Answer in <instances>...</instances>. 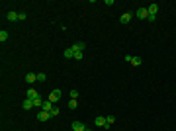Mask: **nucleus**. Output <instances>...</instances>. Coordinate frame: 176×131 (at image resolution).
I'll return each mask as SVG.
<instances>
[{
  "instance_id": "obj_1",
  "label": "nucleus",
  "mask_w": 176,
  "mask_h": 131,
  "mask_svg": "<svg viewBox=\"0 0 176 131\" xmlns=\"http://www.w3.org/2000/svg\"><path fill=\"white\" fill-rule=\"evenodd\" d=\"M28 98H30V100H33V104L41 108V104H43V100H41V96H39V92H37L35 88H30V90H28Z\"/></svg>"
},
{
  "instance_id": "obj_2",
  "label": "nucleus",
  "mask_w": 176,
  "mask_h": 131,
  "mask_svg": "<svg viewBox=\"0 0 176 131\" xmlns=\"http://www.w3.org/2000/svg\"><path fill=\"white\" fill-rule=\"evenodd\" d=\"M61 96H63V92H61L59 88H55V90H53V92L49 94V100H51V102L55 104V102H59V100H61Z\"/></svg>"
},
{
  "instance_id": "obj_3",
  "label": "nucleus",
  "mask_w": 176,
  "mask_h": 131,
  "mask_svg": "<svg viewBox=\"0 0 176 131\" xmlns=\"http://www.w3.org/2000/svg\"><path fill=\"white\" fill-rule=\"evenodd\" d=\"M135 16H137L139 20H147V18H149V10H147V8H139V10L135 12Z\"/></svg>"
},
{
  "instance_id": "obj_4",
  "label": "nucleus",
  "mask_w": 176,
  "mask_h": 131,
  "mask_svg": "<svg viewBox=\"0 0 176 131\" xmlns=\"http://www.w3.org/2000/svg\"><path fill=\"white\" fill-rule=\"evenodd\" d=\"M6 20H8V22H18V20H20V16H18V12L10 10L8 14H6Z\"/></svg>"
},
{
  "instance_id": "obj_5",
  "label": "nucleus",
  "mask_w": 176,
  "mask_h": 131,
  "mask_svg": "<svg viewBox=\"0 0 176 131\" xmlns=\"http://www.w3.org/2000/svg\"><path fill=\"white\" fill-rule=\"evenodd\" d=\"M49 118H51V114H49V112H43V110H39V114H37V120H39V121H47Z\"/></svg>"
},
{
  "instance_id": "obj_6",
  "label": "nucleus",
  "mask_w": 176,
  "mask_h": 131,
  "mask_svg": "<svg viewBox=\"0 0 176 131\" xmlns=\"http://www.w3.org/2000/svg\"><path fill=\"white\" fill-rule=\"evenodd\" d=\"M84 129H86V125L82 121H73V131H84Z\"/></svg>"
},
{
  "instance_id": "obj_7",
  "label": "nucleus",
  "mask_w": 176,
  "mask_h": 131,
  "mask_svg": "<svg viewBox=\"0 0 176 131\" xmlns=\"http://www.w3.org/2000/svg\"><path fill=\"white\" fill-rule=\"evenodd\" d=\"M51 108H53V102H51V100H43L41 110H43V112H51Z\"/></svg>"
},
{
  "instance_id": "obj_8",
  "label": "nucleus",
  "mask_w": 176,
  "mask_h": 131,
  "mask_svg": "<svg viewBox=\"0 0 176 131\" xmlns=\"http://www.w3.org/2000/svg\"><path fill=\"white\" fill-rule=\"evenodd\" d=\"M35 80H37V75H35V73H28V75H26V82H28V84H33Z\"/></svg>"
},
{
  "instance_id": "obj_9",
  "label": "nucleus",
  "mask_w": 176,
  "mask_h": 131,
  "mask_svg": "<svg viewBox=\"0 0 176 131\" xmlns=\"http://www.w3.org/2000/svg\"><path fill=\"white\" fill-rule=\"evenodd\" d=\"M33 106H35V104H33V100H30V98H26V100L22 102V108H24V110H32Z\"/></svg>"
},
{
  "instance_id": "obj_10",
  "label": "nucleus",
  "mask_w": 176,
  "mask_h": 131,
  "mask_svg": "<svg viewBox=\"0 0 176 131\" xmlns=\"http://www.w3.org/2000/svg\"><path fill=\"white\" fill-rule=\"evenodd\" d=\"M84 47H86V45L82 43V41H78V43H75V45H73L75 53H82V51H84Z\"/></svg>"
},
{
  "instance_id": "obj_11",
  "label": "nucleus",
  "mask_w": 176,
  "mask_h": 131,
  "mask_svg": "<svg viewBox=\"0 0 176 131\" xmlns=\"http://www.w3.org/2000/svg\"><path fill=\"white\" fill-rule=\"evenodd\" d=\"M120 22H121V24H129V22H131V14H129V12H125V14H121Z\"/></svg>"
},
{
  "instance_id": "obj_12",
  "label": "nucleus",
  "mask_w": 176,
  "mask_h": 131,
  "mask_svg": "<svg viewBox=\"0 0 176 131\" xmlns=\"http://www.w3.org/2000/svg\"><path fill=\"white\" fill-rule=\"evenodd\" d=\"M147 10H149V14L157 16V12H159V4H149V6H147Z\"/></svg>"
},
{
  "instance_id": "obj_13",
  "label": "nucleus",
  "mask_w": 176,
  "mask_h": 131,
  "mask_svg": "<svg viewBox=\"0 0 176 131\" xmlns=\"http://www.w3.org/2000/svg\"><path fill=\"white\" fill-rule=\"evenodd\" d=\"M96 125L98 127H106V116H98L96 118Z\"/></svg>"
},
{
  "instance_id": "obj_14",
  "label": "nucleus",
  "mask_w": 176,
  "mask_h": 131,
  "mask_svg": "<svg viewBox=\"0 0 176 131\" xmlns=\"http://www.w3.org/2000/svg\"><path fill=\"white\" fill-rule=\"evenodd\" d=\"M114 121H116L114 116H106V127H104V129H110L112 125H114Z\"/></svg>"
},
{
  "instance_id": "obj_15",
  "label": "nucleus",
  "mask_w": 176,
  "mask_h": 131,
  "mask_svg": "<svg viewBox=\"0 0 176 131\" xmlns=\"http://www.w3.org/2000/svg\"><path fill=\"white\" fill-rule=\"evenodd\" d=\"M65 57H67V59H75V49H73V47L65 49Z\"/></svg>"
},
{
  "instance_id": "obj_16",
  "label": "nucleus",
  "mask_w": 176,
  "mask_h": 131,
  "mask_svg": "<svg viewBox=\"0 0 176 131\" xmlns=\"http://www.w3.org/2000/svg\"><path fill=\"white\" fill-rule=\"evenodd\" d=\"M131 65L133 67H139V65H141V57H131Z\"/></svg>"
},
{
  "instance_id": "obj_17",
  "label": "nucleus",
  "mask_w": 176,
  "mask_h": 131,
  "mask_svg": "<svg viewBox=\"0 0 176 131\" xmlns=\"http://www.w3.org/2000/svg\"><path fill=\"white\" fill-rule=\"evenodd\" d=\"M6 39H8V32H6V30H2V32H0V41L4 43Z\"/></svg>"
},
{
  "instance_id": "obj_18",
  "label": "nucleus",
  "mask_w": 176,
  "mask_h": 131,
  "mask_svg": "<svg viewBox=\"0 0 176 131\" xmlns=\"http://www.w3.org/2000/svg\"><path fill=\"white\" fill-rule=\"evenodd\" d=\"M77 100H69V110H77Z\"/></svg>"
},
{
  "instance_id": "obj_19",
  "label": "nucleus",
  "mask_w": 176,
  "mask_h": 131,
  "mask_svg": "<svg viewBox=\"0 0 176 131\" xmlns=\"http://www.w3.org/2000/svg\"><path fill=\"white\" fill-rule=\"evenodd\" d=\"M49 114H51V118H55V116H59V108H57V106H53Z\"/></svg>"
},
{
  "instance_id": "obj_20",
  "label": "nucleus",
  "mask_w": 176,
  "mask_h": 131,
  "mask_svg": "<svg viewBox=\"0 0 176 131\" xmlns=\"http://www.w3.org/2000/svg\"><path fill=\"white\" fill-rule=\"evenodd\" d=\"M37 80H39V82H45V80H47L45 73H39V75H37Z\"/></svg>"
},
{
  "instance_id": "obj_21",
  "label": "nucleus",
  "mask_w": 176,
  "mask_h": 131,
  "mask_svg": "<svg viewBox=\"0 0 176 131\" xmlns=\"http://www.w3.org/2000/svg\"><path fill=\"white\" fill-rule=\"evenodd\" d=\"M18 16H20V22H24L28 16H26V12H18Z\"/></svg>"
},
{
  "instance_id": "obj_22",
  "label": "nucleus",
  "mask_w": 176,
  "mask_h": 131,
  "mask_svg": "<svg viewBox=\"0 0 176 131\" xmlns=\"http://www.w3.org/2000/svg\"><path fill=\"white\" fill-rule=\"evenodd\" d=\"M71 98H73V100L78 98V90H71Z\"/></svg>"
},
{
  "instance_id": "obj_23",
  "label": "nucleus",
  "mask_w": 176,
  "mask_h": 131,
  "mask_svg": "<svg viewBox=\"0 0 176 131\" xmlns=\"http://www.w3.org/2000/svg\"><path fill=\"white\" fill-rule=\"evenodd\" d=\"M149 22H157V16H153V14H149V18H147Z\"/></svg>"
},
{
  "instance_id": "obj_24",
  "label": "nucleus",
  "mask_w": 176,
  "mask_h": 131,
  "mask_svg": "<svg viewBox=\"0 0 176 131\" xmlns=\"http://www.w3.org/2000/svg\"><path fill=\"white\" fill-rule=\"evenodd\" d=\"M75 59H77V61H82V53H75Z\"/></svg>"
},
{
  "instance_id": "obj_25",
  "label": "nucleus",
  "mask_w": 176,
  "mask_h": 131,
  "mask_svg": "<svg viewBox=\"0 0 176 131\" xmlns=\"http://www.w3.org/2000/svg\"><path fill=\"white\" fill-rule=\"evenodd\" d=\"M84 131H92V129H88V127H86V129H84Z\"/></svg>"
}]
</instances>
